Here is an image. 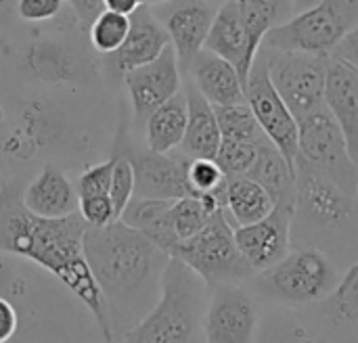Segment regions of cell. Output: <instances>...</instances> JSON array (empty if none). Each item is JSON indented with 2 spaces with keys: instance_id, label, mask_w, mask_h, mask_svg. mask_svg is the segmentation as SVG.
Wrapping results in <instances>:
<instances>
[{
  "instance_id": "22",
  "label": "cell",
  "mask_w": 358,
  "mask_h": 343,
  "mask_svg": "<svg viewBox=\"0 0 358 343\" xmlns=\"http://www.w3.org/2000/svg\"><path fill=\"white\" fill-rule=\"evenodd\" d=\"M254 178L258 184L266 189L275 205H292L296 203V168L287 163L281 151L262 136L258 140L256 161L245 174Z\"/></svg>"
},
{
  "instance_id": "31",
  "label": "cell",
  "mask_w": 358,
  "mask_h": 343,
  "mask_svg": "<svg viewBox=\"0 0 358 343\" xmlns=\"http://www.w3.org/2000/svg\"><path fill=\"white\" fill-rule=\"evenodd\" d=\"M187 178L195 195H216L224 207V187L227 176L222 174L216 159H189L187 161Z\"/></svg>"
},
{
  "instance_id": "39",
  "label": "cell",
  "mask_w": 358,
  "mask_h": 343,
  "mask_svg": "<svg viewBox=\"0 0 358 343\" xmlns=\"http://www.w3.org/2000/svg\"><path fill=\"white\" fill-rule=\"evenodd\" d=\"M331 54L344 59L346 63H350L352 67L358 69V25L344 36V40L336 46V50Z\"/></svg>"
},
{
  "instance_id": "40",
  "label": "cell",
  "mask_w": 358,
  "mask_h": 343,
  "mask_svg": "<svg viewBox=\"0 0 358 343\" xmlns=\"http://www.w3.org/2000/svg\"><path fill=\"white\" fill-rule=\"evenodd\" d=\"M71 4V8L76 10L78 19L84 25H90L94 21V17L103 10V2L101 0H67Z\"/></svg>"
},
{
  "instance_id": "6",
  "label": "cell",
  "mask_w": 358,
  "mask_h": 343,
  "mask_svg": "<svg viewBox=\"0 0 358 343\" xmlns=\"http://www.w3.org/2000/svg\"><path fill=\"white\" fill-rule=\"evenodd\" d=\"M170 258L187 264L210 289L218 285H243L256 275L235 243V226L224 210H218L197 235L180 241Z\"/></svg>"
},
{
  "instance_id": "11",
  "label": "cell",
  "mask_w": 358,
  "mask_h": 343,
  "mask_svg": "<svg viewBox=\"0 0 358 343\" xmlns=\"http://www.w3.org/2000/svg\"><path fill=\"white\" fill-rule=\"evenodd\" d=\"M245 101L252 107L258 126L262 134L281 151V155L287 159L292 168H296V157H298V119L289 111V107L283 103L279 92L275 90L268 69H266V59L262 50H258L248 84H245Z\"/></svg>"
},
{
  "instance_id": "26",
  "label": "cell",
  "mask_w": 358,
  "mask_h": 343,
  "mask_svg": "<svg viewBox=\"0 0 358 343\" xmlns=\"http://www.w3.org/2000/svg\"><path fill=\"white\" fill-rule=\"evenodd\" d=\"M218 210L224 207L216 195H191L174 199L170 205V224L178 243L197 235Z\"/></svg>"
},
{
  "instance_id": "2",
  "label": "cell",
  "mask_w": 358,
  "mask_h": 343,
  "mask_svg": "<svg viewBox=\"0 0 358 343\" xmlns=\"http://www.w3.org/2000/svg\"><path fill=\"white\" fill-rule=\"evenodd\" d=\"M84 256L105 298L109 323L124 335L157 302L170 256L122 220L101 228L88 226Z\"/></svg>"
},
{
  "instance_id": "7",
  "label": "cell",
  "mask_w": 358,
  "mask_h": 343,
  "mask_svg": "<svg viewBox=\"0 0 358 343\" xmlns=\"http://www.w3.org/2000/svg\"><path fill=\"white\" fill-rule=\"evenodd\" d=\"M357 25L358 0H321L313 8L277 23L262 46L329 57Z\"/></svg>"
},
{
  "instance_id": "18",
  "label": "cell",
  "mask_w": 358,
  "mask_h": 343,
  "mask_svg": "<svg viewBox=\"0 0 358 343\" xmlns=\"http://www.w3.org/2000/svg\"><path fill=\"white\" fill-rule=\"evenodd\" d=\"M185 80H189L212 105L245 103V84L237 67L206 48L195 54L185 71Z\"/></svg>"
},
{
  "instance_id": "25",
  "label": "cell",
  "mask_w": 358,
  "mask_h": 343,
  "mask_svg": "<svg viewBox=\"0 0 358 343\" xmlns=\"http://www.w3.org/2000/svg\"><path fill=\"white\" fill-rule=\"evenodd\" d=\"M275 203L266 189L250 176L227 178L224 187V214L233 226L254 224L273 212Z\"/></svg>"
},
{
  "instance_id": "8",
  "label": "cell",
  "mask_w": 358,
  "mask_h": 343,
  "mask_svg": "<svg viewBox=\"0 0 358 343\" xmlns=\"http://www.w3.org/2000/svg\"><path fill=\"white\" fill-rule=\"evenodd\" d=\"M268 78L289 107L294 117L300 122L321 109H325V82H327V54L279 50L260 46Z\"/></svg>"
},
{
  "instance_id": "17",
  "label": "cell",
  "mask_w": 358,
  "mask_h": 343,
  "mask_svg": "<svg viewBox=\"0 0 358 343\" xmlns=\"http://www.w3.org/2000/svg\"><path fill=\"white\" fill-rule=\"evenodd\" d=\"M325 107L338 122L348 153L358 166V69L340 57H329Z\"/></svg>"
},
{
  "instance_id": "33",
  "label": "cell",
  "mask_w": 358,
  "mask_h": 343,
  "mask_svg": "<svg viewBox=\"0 0 358 343\" xmlns=\"http://www.w3.org/2000/svg\"><path fill=\"white\" fill-rule=\"evenodd\" d=\"M113 157L96 163L88 170H84L78 180L73 182L78 197H96V195H109V187H111V174H113Z\"/></svg>"
},
{
  "instance_id": "35",
  "label": "cell",
  "mask_w": 358,
  "mask_h": 343,
  "mask_svg": "<svg viewBox=\"0 0 358 343\" xmlns=\"http://www.w3.org/2000/svg\"><path fill=\"white\" fill-rule=\"evenodd\" d=\"M27 295V281L10 262V256L0 251V298L10 302L23 300Z\"/></svg>"
},
{
  "instance_id": "24",
  "label": "cell",
  "mask_w": 358,
  "mask_h": 343,
  "mask_svg": "<svg viewBox=\"0 0 358 343\" xmlns=\"http://www.w3.org/2000/svg\"><path fill=\"white\" fill-rule=\"evenodd\" d=\"M189 107L185 90L159 105L145 122V147L155 153H172L180 147L187 130Z\"/></svg>"
},
{
  "instance_id": "28",
  "label": "cell",
  "mask_w": 358,
  "mask_h": 343,
  "mask_svg": "<svg viewBox=\"0 0 358 343\" xmlns=\"http://www.w3.org/2000/svg\"><path fill=\"white\" fill-rule=\"evenodd\" d=\"M214 115H216L222 138L260 140L264 136L248 101L235 103V105H214Z\"/></svg>"
},
{
  "instance_id": "21",
  "label": "cell",
  "mask_w": 358,
  "mask_h": 343,
  "mask_svg": "<svg viewBox=\"0 0 358 343\" xmlns=\"http://www.w3.org/2000/svg\"><path fill=\"white\" fill-rule=\"evenodd\" d=\"M185 94H187V107H189V119L187 130L180 147L176 149L187 159H214L222 140L214 105L203 98V94L185 80Z\"/></svg>"
},
{
  "instance_id": "43",
  "label": "cell",
  "mask_w": 358,
  "mask_h": 343,
  "mask_svg": "<svg viewBox=\"0 0 358 343\" xmlns=\"http://www.w3.org/2000/svg\"><path fill=\"white\" fill-rule=\"evenodd\" d=\"M168 0H143V4H149V6H157V4H164Z\"/></svg>"
},
{
  "instance_id": "16",
  "label": "cell",
  "mask_w": 358,
  "mask_h": 343,
  "mask_svg": "<svg viewBox=\"0 0 358 343\" xmlns=\"http://www.w3.org/2000/svg\"><path fill=\"white\" fill-rule=\"evenodd\" d=\"M168 44L170 36L153 13V6L141 4L130 15V31L124 44L115 52L105 54V65L109 67V71L124 75L138 65L151 63Z\"/></svg>"
},
{
  "instance_id": "38",
  "label": "cell",
  "mask_w": 358,
  "mask_h": 343,
  "mask_svg": "<svg viewBox=\"0 0 358 343\" xmlns=\"http://www.w3.org/2000/svg\"><path fill=\"white\" fill-rule=\"evenodd\" d=\"M19 329V312L15 304L6 298H0V343L10 342Z\"/></svg>"
},
{
  "instance_id": "15",
  "label": "cell",
  "mask_w": 358,
  "mask_h": 343,
  "mask_svg": "<svg viewBox=\"0 0 358 343\" xmlns=\"http://www.w3.org/2000/svg\"><path fill=\"white\" fill-rule=\"evenodd\" d=\"M157 6H162V10L153 13L166 27L170 44L178 57L180 71L185 73L195 54L203 48L218 8L210 0H168Z\"/></svg>"
},
{
  "instance_id": "19",
  "label": "cell",
  "mask_w": 358,
  "mask_h": 343,
  "mask_svg": "<svg viewBox=\"0 0 358 343\" xmlns=\"http://www.w3.org/2000/svg\"><path fill=\"white\" fill-rule=\"evenodd\" d=\"M203 48L233 63L243 84H248L254 57L250 52V40H248L239 0H227L224 4L218 6L208 38L203 42Z\"/></svg>"
},
{
  "instance_id": "37",
  "label": "cell",
  "mask_w": 358,
  "mask_h": 343,
  "mask_svg": "<svg viewBox=\"0 0 358 343\" xmlns=\"http://www.w3.org/2000/svg\"><path fill=\"white\" fill-rule=\"evenodd\" d=\"M266 343H319L315 335H310V331L306 327H302L300 323L296 325H281L279 327V335L271 333L266 335Z\"/></svg>"
},
{
  "instance_id": "20",
  "label": "cell",
  "mask_w": 358,
  "mask_h": 343,
  "mask_svg": "<svg viewBox=\"0 0 358 343\" xmlns=\"http://www.w3.org/2000/svg\"><path fill=\"white\" fill-rule=\"evenodd\" d=\"M23 203L36 216L63 218L78 212L80 197L65 172L50 161L36 178L23 184Z\"/></svg>"
},
{
  "instance_id": "30",
  "label": "cell",
  "mask_w": 358,
  "mask_h": 343,
  "mask_svg": "<svg viewBox=\"0 0 358 343\" xmlns=\"http://www.w3.org/2000/svg\"><path fill=\"white\" fill-rule=\"evenodd\" d=\"M256 153H258V140L222 138L214 159L227 178H235V176H245L250 172V168L256 161Z\"/></svg>"
},
{
  "instance_id": "13",
  "label": "cell",
  "mask_w": 358,
  "mask_h": 343,
  "mask_svg": "<svg viewBox=\"0 0 358 343\" xmlns=\"http://www.w3.org/2000/svg\"><path fill=\"white\" fill-rule=\"evenodd\" d=\"M134 168V195L149 199H180L195 195L187 178V157L180 153H155L147 147L120 151Z\"/></svg>"
},
{
  "instance_id": "3",
  "label": "cell",
  "mask_w": 358,
  "mask_h": 343,
  "mask_svg": "<svg viewBox=\"0 0 358 343\" xmlns=\"http://www.w3.org/2000/svg\"><path fill=\"white\" fill-rule=\"evenodd\" d=\"M210 300V287L187 264L170 258L153 308L117 343H195Z\"/></svg>"
},
{
  "instance_id": "5",
  "label": "cell",
  "mask_w": 358,
  "mask_h": 343,
  "mask_svg": "<svg viewBox=\"0 0 358 343\" xmlns=\"http://www.w3.org/2000/svg\"><path fill=\"white\" fill-rule=\"evenodd\" d=\"M358 197L336 180L296 157V203L292 218V243L306 235L340 233L357 220Z\"/></svg>"
},
{
  "instance_id": "9",
  "label": "cell",
  "mask_w": 358,
  "mask_h": 343,
  "mask_svg": "<svg viewBox=\"0 0 358 343\" xmlns=\"http://www.w3.org/2000/svg\"><path fill=\"white\" fill-rule=\"evenodd\" d=\"M298 132V157L358 197V166L352 161L344 134L327 107L300 119Z\"/></svg>"
},
{
  "instance_id": "34",
  "label": "cell",
  "mask_w": 358,
  "mask_h": 343,
  "mask_svg": "<svg viewBox=\"0 0 358 343\" xmlns=\"http://www.w3.org/2000/svg\"><path fill=\"white\" fill-rule=\"evenodd\" d=\"M78 212L84 218V222L88 226H92V228H101V226H107V224H111V222L117 220L109 195L82 197L80 199V205H78Z\"/></svg>"
},
{
  "instance_id": "36",
  "label": "cell",
  "mask_w": 358,
  "mask_h": 343,
  "mask_svg": "<svg viewBox=\"0 0 358 343\" xmlns=\"http://www.w3.org/2000/svg\"><path fill=\"white\" fill-rule=\"evenodd\" d=\"M63 6V0H19L17 2V15L23 21L40 23L50 21L59 15Z\"/></svg>"
},
{
  "instance_id": "32",
  "label": "cell",
  "mask_w": 358,
  "mask_h": 343,
  "mask_svg": "<svg viewBox=\"0 0 358 343\" xmlns=\"http://www.w3.org/2000/svg\"><path fill=\"white\" fill-rule=\"evenodd\" d=\"M113 174H111V187H109V199L113 203L115 216L120 220L122 212L134 197V168L130 159L122 153L113 155Z\"/></svg>"
},
{
  "instance_id": "27",
  "label": "cell",
  "mask_w": 358,
  "mask_h": 343,
  "mask_svg": "<svg viewBox=\"0 0 358 343\" xmlns=\"http://www.w3.org/2000/svg\"><path fill=\"white\" fill-rule=\"evenodd\" d=\"M321 304L334 323L358 325V262L340 277L336 289Z\"/></svg>"
},
{
  "instance_id": "41",
  "label": "cell",
  "mask_w": 358,
  "mask_h": 343,
  "mask_svg": "<svg viewBox=\"0 0 358 343\" xmlns=\"http://www.w3.org/2000/svg\"><path fill=\"white\" fill-rule=\"evenodd\" d=\"M101 2H103V8H109L122 15H132L143 4V0H101Z\"/></svg>"
},
{
  "instance_id": "42",
  "label": "cell",
  "mask_w": 358,
  "mask_h": 343,
  "mask_svg": "<svg viewBox=\"0 0 358 343\" xmlns=\"http://www.w3.org/2000/svg\"><path fill=\"white\" fill-rule=\"evenodd\" d=\"M321 0H292L289 2V10L292 15H298V13H304L308 8H313L315 4H319Z\"/></svg>"
},
{
  "instance_id": "29",
  "label": "cell",
  "mask_w": 358,
  "mask_h": 343,
  "mask_svg": "<svg viewBox=\"0 0 358 343\" xmlns=\"http://www.w3.org/2000/svg\"><path fill=\"white\" fill-rule=\"evenodd\" d=\"M130 31V15H122L109 8H103L94 21L88 25V36L96 52L111 54L115 52Z\"/></svg>"
},
{
  "instance_id": "23",
  "label": "cell",
  "mask_w": 358,
  "mask_h": 343,
  "mask_svg": "<svg viewBox=\"0 0 358 343\" xmlns=\"http://www.w3.org/2000/svg\"><path fill=\"white\" fill-rule=\"evenodd\" d=\"M174 199H149V197H132L120 220L136 231H141L151 243H155L168 256L178 245V239L170 224V205Z\"/></svg>"
},
{
  "instance_id": "14",
  "label": "cell",
  "mask_w": 358,
  "mask_h": 343,
  "mask_svg": "<svg viewBox=\"0 0 358 343\" xmlns=\"http://www.w3.org/2000/svg\"><path fill=\"white\" fill-rule=\"evenodd\" d=\"M292 205H275L273 212L245 226H235V243L252 266L254 272H262L285 258L292 249Z\"/></svg>"
},
{
  "instance_id": "12",
  "label": "cell",
  "mask_w": 358,
  "mask_h": 343,
  "mask_svg": "<svg viewBox=\"0 0 358 343\" xmlns=\"http://www.w3.org/2000/svg\"><path fill=\"white\" fill-rule=\"evenodd\" d=\"M130 96L134 126L143 128L147 117L182 90V71L172 44H168L151 63L138 65L122 75Z\"/></svg>"
},
{
  "instance_id": "1",
  "label": "cell",
  "mask_w": 358,
  "mask_h": 343,
  "mask_svg": "<svg viewBox=\"0 0 358 343\" xmlns=\"http://www.w3.org/2000/svg\"><path fill=\"white\" fill-rule=\"evenodd\" d=\"M86 228L80 212L63 218L31 214L23 203V180L19 178L0 187V251L50 272L88 308L103 342L117 343L105 298L84 256Z\"/></svg>"
},
{
  "instance_id": "4",
  "label": "cell",
  "mask_w": 358,
  "mask_h": 343,
  "mask_svg": "<svg viewBox=\"0 0 358 343\" xmlns=\"http://www.w3.org/2000/svg\"><path fill=\"white\" fill-rule=\"evenodd\" d=\"M250 289L268 302L285 308L321 304L340 283L338 266L317 245L289 249L271 268L256 272L248 281Z\"/></svg>"
},
{
  "instance_id": "10",
  "label": "cell",
  "mask_w": 358,
  "mask_h": 343,
  "mask_svg": "<svg viewBox=\"0 0 358 343\" xmlns=\"http://www.w3.org/2000/svg\"><path fill=\"white\" fill-rule=\"evenodd\" d=\"M260 331L258 295L243 285H218L201 321L203 343H256Z\"/></svg>"
}]
</instances>
